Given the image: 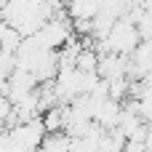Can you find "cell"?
<instances>
[{"label": "cell", "mask_w": 152, "mask_h": 152, "mask_svg": "<svg viewBox=\"0 0 152 152\" xmlns=\"http://www.w3.org/2000/svg\"><path fill=\"white\" fill-rule=\"evenodd\" d=\"M118 115H120V102H115V99H102V102H96L94 104V123L102 128V131H112L115 126H118Z\"/></svg>", "instance_id": "obj_1"}, {"label": "cell", "mask_w": 152, "mask_h": 152, "mask_svg": "<svg viewBox=\"0 0 152 152\" xmlns=\"http://www.w3.org/2000/svg\"><path fill=\"white\" fill-rule=\"evenodd\" d=\"M69 19H94L99 13L102 0H64Z\"/></svg>", "instance_id": "obj_2"}]
</instances>
